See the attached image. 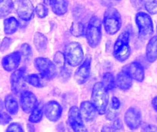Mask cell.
<instances>
[{
	"instance_id": "cell-28",
	"label": "cell",
	"mask_w": 157,
	"mask_h": 132,
	"mask_svg": "<svg viewBox=\"0 0 157 132\" xmlns=\"http://www.w3.org/2000/svg\"><path fill=\"white\" fill-rule=\"evenodd\" d=\"M70 31L72 36H75V37H79V36H82L84 35L85 27L82 22H75L72 24Z\"/></svg>"
},
{
	"instance_id": "cell-11",
	"label": "cell",
	"mask_w": 157,
	"mask_h": 132,
	"mask_svg": "<svg viewBox=\"0 0 157 132\" xmlns=\"http://www.w3.org/2000/svg\"><path fill=\"white\" fill-rule=\"evenodd\" d=\"M34 6L30 0H17L16 13L21 19L29 21L34 13Z\"/></svg>"
},
{
	"instance_id": "cell-2",
	"label": "cell",
	"mask_w": 157,
	"mask_h": 132,
	"mask_svg": "<svg viewBox=\"0 0 157 132\" xmlns=\"http://www.w3.org/2000/svg\"><path fill=\"white\" fill-rule=\"evenodd\" d=\"M129 33L124 31L118 36L113 47V56L117 60L124 62L131 54V48L129 46Z\"/></svg>"
},
{
	"instance_id": "cell-16",
	"label": "cell",
	"mask_w": 157,
	"mask_h": 132,
	"mask_svg": "<svg viewBox=\"0 0 157 132\" xmlns=\"http://www.w3.org/2000/svg\"><path fill=\"white\" fill-rule=\"evenodd\" d=\"M116 86L120 88V90H127L132 86V78L128 71L124 68L121 70L119 74H117L116 78Z\"/></svg>"
},
{
	"instance_id": "cell-8",
	"label": "cell",
	"mask_w": 157,
	"mask_h": 132,
	"mask_svg": "<svg viewBox=\"0 0 157 132\" xmlns=\"http://www.w3.org/2000/svg\"><path fill=\"white\" fill-rule=\"evenodd\" d=\"M25 70L24 67L16 70L10 77L11 88L15 94H21L26 88V81L25 80Z\"/></svg>"
},
{
	"instance_id": "cell-22",
	"label": "cell",
	"mask_w": 157,
	"mask_h": 132,
	"mask_svg": "<svg viewBox=\"0 0 157 132\" xmlns=\"http://www.w3.org/2000/svg\"><path fill=\"white\" fill-rule=\"evenodd\" d=\"M25 81L32 86L37 88L43 87L46 85L47 80L43 78L40 74H30V75L25 76Z\"/></svg>"
},
{
	"instance_id": "cell-37",
	"label": "cell",
	"mask_w": 157,
	"mask_h": 132,
	"mask_svg": "<svg viewBox=\"0 0 157 132\" xmlns=\"http://www.w3.org/2000/svg\"><path fill=\"white\" fill-rule=\"evenodd\" d=\"M10 44H11V40H10V38H4V39L2 42V44H1V46H0V50L2 51V52L6 51L10 47Z\"/></svg>"
},
{
	"instance_id": "cell-33",
	"label": "cell",
	"mask_w": 157,
	"mask_h": 132,
	"mask_svg": "<svg viewBox=\"0 0 157 132\" xmlns=\"http://www.w3.org/2000/svg\"><path fill=\"white\" fill-rule=\"evenodd\" d=\"M6 132H25L22 126L19 123H13L10 124L7 128Z\"/></svg>"
},
{
	"instance_id": "cell-40",
	"label": "cell",
	"mask_w": 157,
	"mask_h": 132,
	"mask_svg": "<svg viewBox=\"0 0 157 132\" xmlns=\"http://www.w3.org/2000/svg\"><path fill=\"white\" fill-rule=\"evenodd\" d=\"M112 127L115 129V130H120L123 127V124H122L121 121L118 118H116V119L113 120V126Z\"/></svg>"
},
{
	"instance_id": "cell-38",
	"label": "cell",
	"mask_w": 157,
	"mask_h": 132,
	"mask_svg": "<svg viewBox=\"0 0 157 132\" xmlns=\"http://www.w3.org/2000/svg\"><path fill=\"white\" fill-rule=\"evenodd\" d=\"M143 132H157V127L152 124H145L143 127Z\"/></svg>"
},
{
	"instance_id": "cell-32",
	"label": "cell",
	"mask_w": 157,
	"mask_h": 132,
	"mask_svg": "<svg viewBox=\"0 0 157 132\" xmlns=\"http://www.w3.org/2000/svg\"><path fill=\"white\" fill-rule=\"evenodd\" d=\"M36 15L38 16V17L39 18H44L49 13V10H48L47 7L46 6H44L43 4H38L36 7Z\"/></svg>"
},
{
	"instance_id": "cell-35",
	"label": "cell",
	"mask_w": 157,
	"mask_h": 132,
	"mask_svg": "<svg viewBox=\"0 0 157 132\" xmlns=\"http://www.w3.org/2000/svg\"><path fill=\"white\" fill-rule=\"evenodd\" d=\"M132 7L136 10H141L144 7L143 0H130Z\"/></svg>"
},
{
	"instance_id": "cell-25",
	"label": "cell",
	"mask_w": 157,
	"mask_h": 132,
	"mask_svg": "<svg viewBox=\"0 0 157 132\" xmlns=\"http://www.w3.org/2000/svg\"><path fill=\"white\" fill-rule=\"evenodd\" d=\"M43 112H44V107L43 104H38L36 108L30 113L29 121L31 123H39L43 119Z\"/></svg>"
},
{
	"instance_id": "cell-4",
	"label": "cell",
	"mask_w": 157,
	"mask_h": 132,
	"mask_svg": "<svg viewBox=\"0 0 157 132\" xmlns=\"http://www.w3.org/2000/svg\"><path fill=\"white\" fill-rule=\"evenodd\" d=\"M103 25L105 32L109 35H114L122 26V18L120 13L113 7L108 8L105 12Z\"/></svg>"
},
{
	"instance_id": "cell-6",
	"label": "cell",
	"mask_w": 157,
	"mask_h": 132,
	"mask_svg": "<svg viewBox=\"0 0 157 132\" xmlns=\"http://www.w3.org/2000/svg\"><path fill=\"white\" fill-rule=\"evenodd\" d=\"M136 22L139 29V36L142 39H148L153 33V23L149 14L140 12L136 16Z\"/></svg>"
},
{
	"instance_id": "cell-18",
	"label": "cell",
	"mask_w": 157,
	"mask_h": 132,
	"mask_svg": "<svg viewBox=\"0 0 157 132\" xmlns=\"http://www.w3.org/2000/svg\"><path fill=\"white\" fill-rule=\"evenodd\" d=\"M79 110L82 119L86 121H91L94 120L98 113L93 103L88 101L81 103Z\"/></svg>"
},
{
	"instance_id": "cell-15",
	"label": "cell",
	"mask_w": 157,
	"mask_h": 132,
	"mask_svg": "<svg viewBox=\"0 0 157 132\" xmlns=\"http://www.w3.org/2000/svg\"><path fill=\"white\" fill-rule=\"evenodd\" d=\"M63 112L61 105L56 101H51L44 106V113L46 118L51 121H58Z\"/></svg>"
},
{
	"instance_id": "cell-30",
	"label": "cell",
	"mask_w": 157,
	"mask_h": 132,
	"mask_svg": "<svg viewBox=\"0 0 157 132\" xmlns=\"http://www.w3.org/2000/svg\"><path fill=\"white\" fill-rule=\"evenodd\" d=\"M20 53L22 57H23L25 60H30L33 56V52H32L31 46L28 43H24L21 46Z\"/></svg>"
},
{
	"instance_id": "cell-21",
	"label": "cell",
	"mask_w": 157,
	"mask_h": 132,
	"mask_svg": "<svg viewBox=\"0 0 157 132\" xmlns=\"http://www.w3.org/2000/svg\"><path fill=\"white\" fill-rule=\"evenodd\" d=\"M34 45L39 53L45 52L48 46L46 36L41 33H36L34 36Z\"/></svg>"
},
{
	"instance_id": "cell-19",
	"label": "cell",
	"mask_w": 157,
	"mask_h": 132,
	"mask_svg": "<svg viewBox=\"0 0 157 132\" xmlns=\"http://www.w3.org/2000/svg\"><path fill=\"white\" fill-rule=\"evenodd\" d=\"M146 54L149 63H153L157 60V36L150 38L146 46Z\"/></svg>"
},
{
	"instance_id": "cell-17",
	"label": "cell",
	"mask_w": 157,
	"mask_h": 132,
	"mask_svg": "<svg viewBox=\"0 0 157 132\" xmlns=\"http://www.w3.org/2000/svg\"><path fill=\"white\" fill-rule=\"evenodd\" d=\"M124 68L128 71L132 80H135L138 82H142L144 80V68L140 63L133 62V63H129V65L125 66Z\"/></svg>"
},
{
	"instance_id": "cell-13",
	"label": "cell",
	"mask_w": 157,
	"mask_h": 132,
	"mask_svg": "<svg viewBox=\"0 0 157 132\" xmlns=\"http://www.w3.org/2000/svg\"><path fill=\"white\" fill-rule=\"evenodd\" d=\"M39 104L37 98L32 92L25 90L21 94L20 105L23 111L26 114H30Z\"/></svg>"
},
{
	"instance_id": "cell-31",
	"label": "cell",
	"mask_w": 157,
	"mask_h": 132,
	"mask_svg": "<svg viewBox=\"0 0 157 132\" xmlns=\"http://www.w3.org/2000/svg\"><path fill=\"white\" fill-rule=\"evenodd\" d=\"M144 6L150 14L157 13V0H145Z\"/></svg>"
},
{
	"instance_id": "cell-20",
	"label": "cell",
	"mask_w": 157,
	"mask_h": 132,
	"mask_svg": "<svg viewBox=\"0 0 157 132\" xmlns=\"http://www.w3.org/2000/svg\"><path fill=\"white\" fill-rule=\"evenodd\" d=\"M49 4L55 14L63 16L66 13L69 6L68 0H49Z\"/></svg>"
},
{
	"instance_id": "cell-12",
	"label": "cell",
	"mask_w": 157,
	"mask_h": 132,
	"mask_svg": "<svg viewBox=\"0 0 157 132\" xmlns=\"http://www.w3.org/2000/svg\"><path fill=\"white\" fill-rule=\"evenodd\" d=\"M125 122L126 125L131 130H136L139 128L141 124L142 114L139 108L136 107H131L126 111L125 114Z\"/></svg>"
},
{
	"instance_id": "cell-23",
	"label": "cell",
	"mask_w": 157,
	"mask_h": 132,
	"mask_svg": "<svg viewBox=\"0 0 157 132\" xmlns=\"http://www.w3.org/2000/svg\"><path fill=\"white\" fill-rule=\"evenodd\" d=\"M5 107L10 114L15 115L19 110V104L13 95L9 94L5 98Z\"/></svg>"
},
{
	"instance_id": "cell-39",
	"label": "cell",
	"mask_w": 157,
	"mask_h": 132,
	"mask_svg": "<svg viewBox=\"0 0 157 132\" xmlns=\"http://www.w3.org/2000/svg\"><path fill=\"white\" fill-rule=\"evenodd\" d=\"M111 106L113 110H117L120 107V101L116 97H113L111 101Z\"/></svg>"
},
{
	"instance_id": "cell-43",
	"label": "cell",
	"mask_w": 157,
	"mask_h": 132,
	"mask_svg": "<svg viewBox=\"0 0 157 132\" xmlns=\"http://www.w3.org/2000/svg\"><path fill=\"white\" fill-rule=\"evenodd\" d=\"M152 105L153 108L157 111V97L154 98L152 101Z\"/></svg>"
},
{
	"instance_id": "cell-29",
	"label": "cell",
	"mask_w": 157,
	"mask_h": 132,
	"mask_svg": "<svg viewBox=\"0 0 157 132\" xmlns=\"http://www.w3.org/2000/svg\"><path fill=\"white\" fill-rule=\"evenodd\" d=\"M53 60L54 64L56 65V67L62 69L64 66H66V59H65V55L63 53L60 52V51H58V52L56 53L53 57Z\"/></svg>"
},
{
	"instance_id": "cell-7",
	"label": "cell",
	"mask_w": 157,
	"mask_h": 132,
	"mask_svg": "<svg viewBox=\"0 0 157 132\" xmlns=\"http://www.w3.org/2000/svg\"><path fill=\"white\" fill-rule=\"evenodd\" d=\"M34 64L39 72V74L46 80H52L56 76V66L49 59L45 57H38L35 60Z\"/></svg>"
},
{
	"instance_id": "cell-3",
	"label": "cell",
	"mask_w": 157,
	"mask_h": 132,
	"mask_svg": "<svg viewBox=\"0 0 157 132\" xmlns=\"http://www.w3.org/2000/svg\"><path fill=\"white\" fill-rule=\"evenodd\" d=\"M86 37L90 47L96 48L100 43L102 39V22L97 16H93L90 19L86 31Z\"/></svg>"
},
{
	"instance_id": "cell-14",
	"label": "cell",
	"mask_w": 157,
	"mask_h": 132,
	"mask_svg": "<svg viewBox=\"0 0 157 132\" xmlns=\"http://www.w3.org/2000/svg\"><path fill=\"white\" fill-rule=\"evenodd\" d=\"M22 55H21L20 51H16L9 55L3 57L2 60V65L4 70L8 72L16 70L19 66Z\"/></svg>"
},
{
	"instance_id": "cell-41",
	"label": "cell",
	"mask_w": 157,
	"mask_h": 132,
	"mask_svg": "<svg viewBox=\"0 0 157 132\" xmlns=\"http://www.w3.org/2000/svg\"><path fill=\"white\" fill-rule=\"evenodd\" d=\"M117 118V114L115 113V112L113 111H109L108 114L106 115V118L108 120H114Z\"/></svg>"
},
{
	"instance_id": "cell-10",
	"label": "cell",
	"mask_w": 157,
	"mask_h": 132,
	"mask_svg": "<svg viewBox=\"0 0 157 132\" xmlns=\"http://www.w3.org/2000/svg\"><path fill=\"white\" fill-rule=\"evenodd\" d=\"M92 59L90 57H87L83 62H82L78 67L75 70L74 74V78L78 84H83L90 77V69H91Z\"/></svg>"
},
{
	"instance_id": "cell-5",
	"label": "cell",
	"mask_w": 157,
	"mask_h": 132,
	"mask_svg": "<svg viewBox=\"0 0 157 132\" xmlns=\"http://www.w3.org/2000/svg\"><path fill=\"white\" fill-rule=\"evenodd\" d=\"M64 55L66 63L71 66H78L83 61V50L78 42H72L67 44L65 47Z\"/></svg>"
},
{
	"instance_id": "cell-42",
	"label": "cell",
	"mask_w": 157,
	"mask_h": 132,
	"mask_svg": "<svg viewBox=\"0 0 157 132\" xmlns=\"http://www.w3.org/2000/svg\"><path fill=\"white\" fill-rule=\"evenodd\" d=\"M101 132H115V129L110 126H104Z\"/></svg>"
},
{
	"instance_id": "cell-9",
	"label": "cell",
	"mask_w": 157,
	"mask_h": 132,
	"mask_svg": "<svg viewBox=\"0 0 157 132\" xmlns=\"http://www.w3.org/2000/svg\"><path fill=\"white\" fill-rule=\"evenodd\" d=\"M68 122L74 132H87L86 127L83 124V119L81 116L80 110L75 106L72 107L69 110Z\"/></svg>"
},
{
	"instance_id": "cell-45",
	"label": "cell",
	"mask_w": 157,
	"mask_h": 132,
	"mask_svg": "<svg viewBox=\"0 0 157 132\" xmlns=\"http://www.w3.org/2000/svg\"><path fill=\"white\" fill-rule=\"evenodd\" d=\"M2 108H3V103L0 100V110H2Z\"/></svg>"
},
{
	"instance_id": "cell-46",
	"label": "cell",
	"mask_w": 157,
	"mask_h": 132,
	"mask_svg": "<svg viewBox=\"0 0 157 132\" xmlns=\"http://www.w3.org/2000/svg\"><path fill=\"white\" fill-rule=\"evenodd\" d=\"M117 1H119V0H117Z\"/></svg>"
},
{
	"instance_id": "cell-27",
	"label": "cell",
	"mask_w": 157,
	"mask_h": 132,
	"mask_svg": "<svg viewBox=\"0 0 157 132\" xmlns=\"http://www.w3.org/2000/svg\"><path fill=\"white\" fill-rule=\"evenodd\" d=\"M102 83L108 91L113 90L116 86V79H115L113 74L109 72L105 73V74L102 76Z\"/></svg>"
},
{
	"instance_id": "cell-34",
	"label": "cell",
	"mask_w": 157,
	"mask_h": 132,
	"mask_svg": "<svg viewBox=\"0 0 157 132\" xmlns=\"http://www.w3.org/2000/svg\"><path fill=\"white\" fill-rule=\"evenodd\" d=\"M70 70H69V68H67L66 66H64L63 68L60 69V77H61L63 80H67L70 77Z\"/></svg>"
},
{
	"instance_id": "cell-36",
	"label": "cell",
	"mask_w": 157,
	"mask_h": 132,
	"mask_svg": "<svg viewBox=\"0 0 157 132\" xmlns=\"http://www.w3.org/2000/svg\"><path fill=\"white\" fill-rule=\"evenodd\" d=\"M12 118L8 114L2 112L0 113V124H7L11 121Z\"/></svg>"
},
{
	"instance_id": "cell-26",
	"label": "cell",
	"mask_w": 157,
	"mask_h": 132,
	"mask_svg": "<svg viewBox=\"0 0 157 132\" xmlns=\"http://www.w3.org/2000/svg\"><path fill=\"white\" fill-rule=\"evenodd\" d=\"M14 8L13 0H0V18L8 16Z\"/></svg>"
},
{
	"instance_id": "cell-24",
	"label": "cell",
	"mask_w": 157,
	"mask_h": 132,
	"mask_svg": "<svg viewBox=\"0 0 157 132\" xmlns=\"http://www.w3.org/2000/svg\"><path fill=\"white\" fill-rule=\"evenodd\" d=\"M19 22L15 17L7 18L4 21V31L6 34L11 35L17 31L19 28Z\"/></svg>"
},
{
	"instance_id": "cell-44",
	"label": "cell",
	"mask_w": 157,
	"mask_h": 132,
	"mask_svg": "<svg viewBox=\"0 0 157 132\" xmlns=\"http://www.w3.org/2000/svg\"><path fill=\"white\" fill-rule=\"evenodd\" d=\"M28 128H29V132H34V127L31 124H28Z\"/></svg>"
},
{
	"instance_id": "cell-1",
	"label": "cell",
	"mask_w": 157,
	"mask_h": 132,
	"mask_svg": "<svg viewBox=\"0 0 157 132\" xmlns=\"http://www.w3.org/2000/svg\"><path fill=\"white\" fill-rule=\"evenodd\" d=\"M91 102L96 107L98 114H104L106 113L109 104L108 90L102 85V82H98L94 84L92 91Z\"/></svg>"
}]
</instances>
